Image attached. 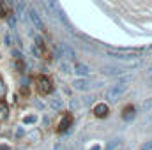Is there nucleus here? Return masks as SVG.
<instances>
[{
  "label": "nucleus",
  "mask_w": 152,
  "mask_h": 150,
  "mask_svg": "<svg viewBox=\"0 0 152 150\" xmlns=\"http://www.w3.org/2000/svg\"><path fill=\"white\" fill-rule=\"evenodd\" d=\"M136 53H138V51H129V50H118V51L108 50V55L113 57L117 62H120V64H122L124 67H127V69H131V67H140V66H142V58L136 57Z\"/></svg>",
  "instance_id": "obj_1"
},
{
  "label": "nucleus",
  "mask_w": 152,
  "mask_h": 150,
  "mask_svg": "<svg viewBox=\"0 0 152 150\" xmlns=\"http://www.w3.org/2000/svg\"><path fill=\"white\" fill-rule=\"evenodd\" d=\"M127 88H129V85L127 83H115V85H112L108 90H106V99H108V103H117L126 92H127Z\"/></svg>",
  "instance_id": "obj_2"
},
{
  "label": "nucleus",
  "mask_w": 152,
  "mask_h": 150,
  "mask_svg": "<svg viewBox=\"0 0 152 150\" xmlns=\"http://www.w3.org/2000/svg\"><path fill=\"white\" fill-rule=\"evenodd\" d=\"M37 90H39V94H42V95L51 94V90H53L51 79H50V78H46V76H39V78H37Z\"/></svg>",
  "instance_id": "obj_3"
},
{
  "label": "nucleus",
  "mask_w": 152,
  "mask_h": 150,
  "mask_svg": "<svg viewBox=\"0 0 152 150\" xmlns=\"http://www.w3.org/2000/svg\"><path fill=\"white\" fill-rule=\"evenodd\" d=\"M44 7L48 11V14H51L53 18H62V11L57 0H44Z\"/></svg>",
  "instance_id": "obj_4"
},
{
  "label": "nucleus",
  "mask_w": 152,
  "mask_h": 150,
  "mask_svg": "<svg viewBox=\"0 0 152 150\" xmlns=\"http://www.w3.org/2000/svg\"><path fill=\"white\" fill-rule=\"evenodd\" d=\"M28 20H30V23L34 25V28H37L39 32H42V30H44V23H42L41 16H39L34 9H30V11H28Z\"/></svg>",
  "instance_id": "obj_5"
},
{
  "label": "nucleus",
  "mask_w": 152,
  "mask_h": 150,
  "mask_svg": "<svg viewBox=\"0 0 152 150\" xmlns=\"http://www.w3.org/2000/svg\"><path fill=\"white\" fill-rule=\"evenodd\" d=\"M32 46L36 48V51L39 53V57H41V58L46 55V42H44V39L41 37L39 34L34 36V44H32Z\"/></svg>",
  "instance_id": "obj_6"
},
{
  "label": "nucleus",
  "mask_w": 152,
  "mask_h": 150,
  "mask_svg": "<svg viewBox=\"0 0 152 150\" xmlns=\"http://www.w3.org/2000/svg\"><path fill=\"white\" fill-rule=\"evenodd\" d=\"M92 113H94L97 118H106L108 113H110V108H108V104H104V103H97V104L94 106Z\"/></svg>",
  "instance_id": "obj_7"
},
{
  "label": "nucleus",
  "mask_w": 152,
  "mask_h": 150,
  "mask_svg": "<svg viewBox=\"0 0 152 150\" xmlns=\"http://www.w3.org/2000/svg\"><path fill=\"white\" fill-rule=\"evenodd\" d=\"M58 48H60V53H62V57H66V60H69V62H71V60L76 57L75 50H73V48H71L67 42H60V46H58Z\"/></svg>",
  "instance_id": "obj_8"
},
{
  "label": "nucleus",
  "mask_w": 152,
  "mask_h": 150,
  "mask_svg": "<svg viewBox=\"0 0 152 150\" xmlns=\"http://www.w3.org/2000/svg\"><path fill=\"white\" fill-rule=\"evenodd\" d=\"M73 73H76L81 78H85V76L90 74V67L87 64H83V62H76V66H73Z\"/></svg>",
  "instance_id": "obj_9"
},
{
  "label": "nucleus",
  "mask_w": 152,
  "mask_h": 150,
  "mask_svg": "<svg viewBox=\"0 0 152 150\" xmlns=\"http://www.w3.org/2000/svg\"><path fill=\"white\" fill-rule=\"evenodd\" d=\"M73 125V115H66L58 124V133H67Z\"/></svg>",
  "instance_id": "obj_10"
},
{
  "label": "nucleus",
  "mask_w": 152,
  "mask_h": 150,
  "mask_svg": "<svg viewBox=\"0 0 152 150\" xmlns=\"http://www.w3.org/2000/svg\"><path fill=\"white\" fill-rule=\"evenodd\" d=\"M73 88H75V90H80V92H85V90L90 88V83H88L87 79L80 78V79H75V81H73Z\"/></svg>",
  "instance_id": "obj_11"
},
{
  "label": "nucleus",
  "mask_w": 152,
  "mask_h": 150,
  "mask_svg": "<svg viewBox=\"0 0 152 150\" xmlns=\"http://www.w3.org/2000/svg\"><path fill=\"white\" fill-rule=\"evenodd\" d=\"M60 71H62L64 74H73V64H71L69 60H62V62H60Z\"/></svg>",
  "instance_id": "obj_12"
},
{
  "label": "nucleus",
  "mask_w": 152,
  "mask_h": 150,
  "mask_svg": "<svg viewBox=\"0 0 152 150\" xmlns=\"http://www.w3.org/2000/svg\"><path fill=\"white\" fill-rule=\"evenodd\" d=\"M62 106H64V104H62V99H58V97L50 99V108H51V110H57V111H58V110H62Z\"/></svg>",
  "instance_id": "obj_13"
},
{
  "label": "nucleus",
  "mask_w": 152,
  "mask_h": 150,
  "mask_svg": "<svg viewBox=\"0 0 152 150\" xmlns=\"http://www.w3.org/2000/svg\"><path fill=\"white\" fill-rule=\"evenodd\" d=\"M122 118L124 120H131V118H134V106H127L124 113H122Z\"/></svg>",
  "instance_id": "obj_14"
},
{
  "label": "nucleus",
  "mask_w": 152,
  "mask_h": 150,
  "mask_svg": "<svg viewBox=\"0 0 152 150\" xmlns=\"http://www.w3.org/2000/svg\"><path fill=\"white\" fill-rule=\"evenodd\" d=\"M126 71L124 69H113V67H106V69H103V74H106V76H113V74H124Z\"/></svg>",
  "instance_id": "obj_15"
},
{
  "label": "nucleus",
  "mask_w": 152,
  "mask_h": 150,
  "mask_svg": "<svg viewBox=\"0 0 152 150\" xmlns=\"http://www.w3.org/2000/svg\"><path fill=\"white\" fill-rule=\"evenodd\" d=\"M23 12H25V5H23L21 0H18L16 2V16L18 18H23Z\"/></svg>",
  "instance_id": "obj_16"
},
{
  "label": "nucleus",
  "mask_w": 152,
  "mask_h": 150,
  "mask_svg": "<svg viewBox=\"0 0 152 150\" xmlns=\"http://www.w3.org/2000/svg\"><path fill=\"white\" fill-rule=\"evenodd\" d=\"M151 110H152V97L147 99V101H143V104H142V111L143 113H149Z\"/></svg>",
  "instance_id": "obj_17"
},
{
  "label": "nucleus",
  "mask_w": 152,
  "mask_h": 150,
  "mask_svg": "<svg viewBox=\"0 0 152 150\" xmlns=\"http://www.w3.org/2000/svg\"><path fill=\"white\" fill-rule=\"evenodd\" d=\"M37 122V115H27L23 118V124H36Z\"/></svg>",
  "instance_id": "obj_18"
},
{
  "label": "nucleus",
  "mask_w": 152,
  "mask_h": 150,
  "mask_svg": "<svg viewBox=\"0 0 152 150\" xmlns=\"http://www.w3.org/2000/svg\"><path fill=\"white\" fill-rule=\"evenodd\" d=\"M4 41H5V44H7V46H12V44H14V39H12V36H11L9 32L4 36Z\"/></svg>",
  "instance_id": "obj_19"
},
{
  "label": "nucleus",
  "mask_w": 152,
  "mask_h": 150,
  "mask_svg": "<svg viewBox=\"0 0 152 150\" xmlns=\"http://www.w3.org/2000/svg\"><path fill=\"white\" fill-rule=\"evenodd\" d=\"M5 92H7V90H5V83H4V79L0 78V99L5 97Z\"/></svg>",
  "instance_id": "obj_20"
},
{
  "label": "nucleus",
  "mask_w": 152,
  "mask_h": 150,
  "mask_svg": "<svg viewBox=\"0 0 152 150\" xmlns=\"http://www.w3.org/2000/svg\"><path fill=\"white\" fill-rule=\"evenodd\" d=\"M118 145H120V140H113V141H112V143L106 147V150H113V149H117Z\"/></svg>",
  "instance_id": "obj_21"
},
{
  "label": "nucleus",
  "mask_w": 152,
  "mask_h": 150,
  "mask_svg": "<svg viewBox=\"0 0 152 150\" xmlns=\"http://www.w3.org/2000/svg\"><path fill=\"white\" fill-rule=\"evenodd\" d=\"M69 106H71V110L75 111V110H78V108H80V101H76V99H73V101L69 103Z\"/></svg>",
  "instance_id": "obj_22"
},
{
  "label": "nucleus",
  "mask_w": 152,
  "mask_h": 150,
  "mask_svg": "<svg viewBox=\"0 0 152 150\" xmlns=\"http://www.w3.org/2000/svg\"><path fill=\"white\" fill-rule=\"evenodd\" d=\"M140 150H152V140L151 141H145L143 145H142V149Z\"/></svg>",
  "instance_id": "obj_23"
},
{
  "label": "nucleus",
  "mask_w": 152,
  "mask_h": 150,
  "mask_svg": "<svg viewBox=\"0 0 152 150\" xmlns=\"http://www.w3.org/2000/svg\"><path fill=\"white\" fill-rule=\"evenodd\" d=\"M9 25H11V28H14V27H16V20H14V16H12V14H9Z\"/></svg>",
  "instance_id": "obj_24"
},
{
  "label": "nucleus",
  "mask_w": 152,
  "mask_h": 150,
  "mask_svg": "<svg viewBox=\"0 0 152 150\" xmlns=\"http://www.w3.org/2000/svg\"><path fill=\"white\" fill-rule=\"evenodd\" d=\"M147 78H149V79H152V64L149 66V69H147Z\"/></svg>",
  "instance_id": "obj_25"
},
{
  "label": "nucleus",
  "mask_w": 152,
  "mask_h": 150,
  "mask_svg": "<svg viewBox=\"0 0 152 150\" xmlns=\"http://www.w3.org/2000/svg\"><path fill=\"white\" fill-rule=\"evenodd\" d=\"M90 150H101V145H94Z\"/></svg>",
  "instance_id": "obj_26"
},
{
  "label": "nucleus",
  "mask_w": 152,
  "mask_h": 150,
  "mask_svg": "<svg viewBox=\"0 0 152 150\" xmlns=\"http://www.w3.org/2000/svg\"><path fill=\"white\" fill-rule=\"evenodd\" d=\"M0 150H11L7 145H0Z\"/></svg>",
  "instance_id": "obj_27"
}]
</instances>
